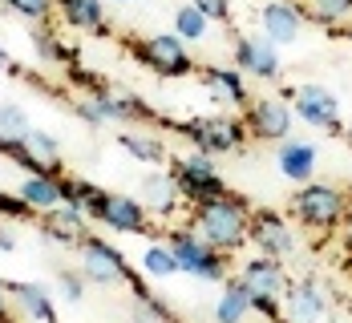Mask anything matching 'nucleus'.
Segmentation results:
<instances>
[{"label": "nucleus", "instance_id": "19", "mask_svg": "<svg viewBox=\"0 0 352 323\" xmlns=\"http://www.w3.org/2000/svg\"><path fill=\"white\" fill-rule=\"evenodd\" d=\"M276 170H280V178L292 182V186L312 182L316 170H320V145L308 142V138H300V134H292L287 142L276 145Z\"/></svg>", "mask_w": 352, "mask_h": 323}, {"label": "nucleus", "instance_id": "38", "mask_svg": "<svg viewBox=\"0 0 352 323\" xmlns=\"http://www.w3.org/2000/svg\"><path fill=\"white\" fill-rule=\"evenodd\" d=\"M8 307H12V291H8V283H4V279H0V320H4V315H12Z\"/></svg>", "mask_w": 352, "mask_h": 323}, {"label": "nucleus", "instance_id": "15", "mask_svg": "<svg viewBox=\"0 0 352 323\" xmlns=\"http://www.w3.org/2000/svg\"><path fill=\"white\" fill-rule=\"evenodd\" d=\"M138 198H142V206L150 211V218H158V222H175L178 215L190 211L186 198H182V190H178V182L170 178V170H150V174H142Z\"/></svg>", "mask_w": 352, "mask_h": 323}, {"label": "nucleus", "instance_id": "16", "mask_svg": "<svg viewBox=\"0 0 352 323\" xmlns=\"http://www.w3.org/2000/svg\"><path fill=\"white\" fill-rule=\"evenodd\" d=\"M255 21H259V33L267 36L272 45H280V49L296 45L300 33H304V25H308L304 8L296 0H263L259 12H255Z\"/></svg>", "mask_w": 352, "mask_h": 323}, {"label": "nucleus", "instance_id": "43", "mask_svg": "<svg viewBox=\"0 0 352 323\" xmlns=\"http://www.w3.org/2000/svg\"><path fill=\"white\" fill-rule=\"evenodd\" d=\"M106 4H134V0H106Z\"/></svg>", "mask_w": 352, "mask_h": 323}, {"label": "nucleus", "instance_id": "13", "mask_svg": "<svg viewBox=\"0 0 352 323\" xmlns=\"http://www.w3.org/2000/svg\"><path fill=\"white\" fill-rule=\"evenodd\" d=\"M77 254H81V263H77V271L94 283V287H118V283H130L138 271L126 263V254L118 251L109 239H98V235H89L81 247H77Z\"/></svg>", "mask_w": 352, "mask_h": 323}, {"label": "nucleus", "instance_id": "8", "mask_svg": "<svg viewBox=\"0 0 352 323\" xmlns=\"http://www.w3.org/2000/svg\"><path fill=\"white\" fill-rule=\"evenodd\" d=\"M300 235L304 230L280 206H255L251 211V247L259 254H272V259L292 263L300 254Z\"/></svg>", "mask_w": 352, "mask_h": 323}, {"label": "nucleus", "instance_id": "2", "mask_svg": "<svg viewBox=\"0 0 352 323\" xmlns=\"http://www.w3.org/2000/svg\"><path fill=\"white\" fill-rule=\"evenodd\" d=\"M349 206H352L349 190L336 186V182H324V178L304 182V186H296V190L287 194V215H292V222H296L304 235L320 239V243L332 239V235H340Z\"/></svg>", "mask_w": 352, "mask_h": 323}, {"label": "nucleus", "instance_id": "22", "mask_svg": "<svg viewBox=\"0 0 352 323\" xmlns=\"http://www.w3.org/2000/svg\"><path fill=\"white\" fill-rule=\"evenodd\" d=\"M8 291H12L16 311L29 323H61L57 320V307H53V295L41 283H8Z\"/></svg>", "mask_w": 352, "mask_h": 323}, {"label": "nucleus", "instance_id": "37", "mask_svg": "<svg viewBox=\"0 0 352 323\" xmlns=\"http://www.w3.org/2000/svg\"><path fill=\"white\" fill-rule=\"evenodd\" d=\"M211 25H231V0H190Z\"/></svg>", "mask_w": 352, "mask_h": 323}, {"label": "nucleus", "instance_id": "39", "mask_svg": "<svg viewBox=\"0 0 352 323\" xmlns=\"http://www.w3.org/2000/svg\"><path fill=\"white\" fill-rule=\"evenodd\" d=\"M340 239H344V251H349V259H352V206H349V215H344V226H340Z\"/></svg>", "mask_w": 352, "mask_h": 323}, {"label": "nucleus", "instance_id": "7", "mask_svg": "<svg viewBox=\"0 0 352 323\" xmlns=\"http://www.w3.org/2000/svg\"><path fill=\"white\" fill-rule=\"evenodd\" d=\"M166 170H170V178L178 182V190H182L186 206L211 202V198H219V194H227V190H231V186L223 182V174H219L214 158H211V154H203V149H186V154H170Z\"/></svg>", "mask_w": 352, "mask_h": 323}, {"label": "nucleus", "instance_id": "42", "mask_svg": "<svg viewBox=\"0 0 352 323\" xmlns=\"http://www.w3.org/2000/svg\"><path fill=\"white\" fill-rule=\"evenodd\" d=\"M336 36H344V40H352V25H340V29H336Z\"/></svg>", "mask_w": 352, "mask_h": 323}, {"label": "nucleus", "instance_id": "1", "mask_svg": "<svg viewBox=\"0 0 352 323\" xmlns=\"http://www.w3.org/2000/svg\"><path fill=\"white\" fill-rule=\"evenodd\" d=\"M251 202H247L243 194H235V190H227V194H219L211 202H199V206H190L186 211V226L203 239V243H211L214 251L223 254H243L251 247Z\"/></svg>", "mask_w": 352, "mask_h": 323}, {"label": "nucleus", "instance_id": "35", "mask_svg": "<svg viewBox=\"0 0 352 323\" xmlns=\"http://www.w3.org/2000/svg\"><path fill=\"white\" fill-rule=\"evenodd\" d=\"M85 287H89V279L81 275V271H73V267H61L57 271V291H61V303H85Z\"/></svg>", "mask_w": 352, "mask_h": 323}, {"label": "nucleus", "instance_id": "27", "mask_svg": "<svg viewBox=\"0 0 352 323\" xmlns=\"http://www.w3.org/2000/svg\"><path fill=\"white\" fill-rule=\"evenodd\" d=\"M118 145H122L134 162H146V166H162V162H170L166 142L154 138V134H142V130H126V134H118Z\"/></svg>", "mask_w": 352, "mask_h": 323}, {"label": "nucleus", "instance_id": "12", "mask_svg": "<svg viewBox=\"0 0 352 323\" xmlns=\"http://www.w3.org/2000/svg\"><path fill=\"white\" fill-rule=\"evenodd\" d=\"M239 117H243L251 142L280 145V142H287V138L296 134V109H292V101H287V97H280V93L255 97V101H251Z\"/></svg>", "mask_w": 352, "mask_h": 323}, {"label": "nucleus", "instance_id": "5", "mask_svg": "<svg viewBox=\"0 0 352 323\" xmlns=\"http://www.w3.org/2000/svg\"><path fill=\"white\" fill-rule=\"evenodd\" d=\"M126 53L138 61L146 73H154L158 81H186L199 73L195 53L186 49V40H178L175 33H146V36H130Z\"/></svg>", "mask_w": 352, "mask_h": 323}, {"label": "nucleus", "instance_id": "14", "mask_svg": "<svg viewBox=\"0 0 352 323\" xmlns=\"http://www.w3.org/2000/svg\"><path fill=\"white\" fill-rule=\"evenodd\" d=\"M332 311V291L320 275H300L283 295V320L287 323H324Z\"/></svg>", "mask_w": 352, "mask_h": 323}, {"label": "nucleus", "instance_id": "23", "mask_svg": "<svg viewBox=\"0 0 352 323\" xmlns=\"http://www.w3.org/2000/svg\"><path fill=\"white\" fill-rule=\"evenodd\" d=\"M126 287H130V295H134V323H178L175 307H170L162 295H154L142 275H134Z\"/></svg>", "mask_w": 352, "mask_h": 323}, {"label": "nucleus", "instance_id": "6", "mask_svg": "<svg viewBox=\"0 0 352 323\" xmlns=\"http://www.w3.org/2000/svg\"><path fill=\"white\" fill-rule=\"evenodd\" d=\"M178 138H186L190 149H203L211 158H227V154H243L251 134H247L239 113H207V117H186V121H170Z\"/></svg>", "mask_w": 352, "mask_h": 323}, {"label": "nucleus", "instance_id": "28", "mask_svg": "<svg viewBox=\"0 0 352 323\" xmlns=\"http://www.w3.org/2000/svg\"><path fill=\"white\" fill-rule=\"evenodd\" d=\"M33 49L45 65H61V69H65L69 61H77V53L61 40V33H57L53 25H33Z\"/></svg>", "mask_w": 352, "mask_h": 323}, {"label": "nucleus", "instance_id": "20", "mask_svg": "<svg viewBox=\"0 0 352 323\" xmlns=\"http://www.w3.org/2000/svg\"><path fill=\"white\" fill-rule=\"evenodd\" d=\"M57 16H61V25L73 29V33L109 36L106 0H57Z\"/></svg>", "mask_w": 352, "mask_h": 323}, {"label": "nucleus", "instance_id": "31", "mask_svg": "<svg viewBox=\"0 0 352 323\" xmlns=\"http://www.w3.org/2000/svg\"><path fill=\"white\" fill-rule=\"evenodd\" d=\"M175 36L178 40H186V45H203V40L211 36V21L186 0V4H178L175 8Z\"/></svg>", "mask_w": 352, "mask_h": 323}, {"label": "nucleus", "instance_id": "41", "mask_svg": "<svg viewBox=\"0 0 352 323\" xmlns=\"http://www.w3.org/2000/svg\"><path fill=\"white\" fill-rule=\"evenodd\" d=\"M4 73H16V69H12V61H8V53L0 49V77H4Z\"/></svg>", "mask_w": 352, "mask_h": 323}, {"label": "nucleus", "instance_id": "10", "mask_svg": "<svg viewBox=\"0 0 352 323\" xmlns=\"http://www.w3.org/2000/svg\"><path fill=\"white\" fill-rule=\"evenodd\" d=\"M89 218L98 226H106L109 235H150L154 230V218L142 206V198L126 194V190H102V198L94 202Z\"/></svg>", "mask_w": 352, "mask_h": 323}, {"label": "nucleus", "instance_id": "11", "mask_svg": "<svg viewBox=\"0 0 352 323\" xmlns=\"http://www.w3.org/2000/svg\"><path fill=\"white\" fill-rule=\"evenodd\" d=\"M231 61H235V69L243 73L247 81H259V85H276L283 77L280 45H272L263 33H235V40H231Z\"/></svg>", "mask_w": 352, "mask_h": 323}, {"label": "nucleus", "instance_id": "26", "mask_svg": "<svg viewBox=\"0 0 352 323\" xmlns=\"http://www.w3.org/2000/svg\"><path fill=\"white\" fill-rule=\"evenodd\" d=\"M138 271H142L146 283H166V279H175L178 263H175L170 243H166V239H150L146 251H142V259H138Z\"/></svg>", "mask_w": 352, "mask_h": 323}, {"label": "nucleus", "instance_id": "34", "mask_svg": "<svg viewBox=\"0 0 352 323\" xmlns=\"http://www.w3.org/2000/svg\"><path fill=\"white\" fill-rule=\"evenodd\" d=\"M0 4L29 25H49L57 16V0H0Z\"/></svg>", "mask_w": 352, "mask_h": 323}, {"label": "nucleus", "instance_id": "9", "mask_svg": "<svg viewBox=\"0 0 352 323\" xmlns=\"http://www.w3.org/2000/svg\"><path fill=\"white\" fill-rule=\"evenodd\" d=\"M280 97L292 101L296 109V121L312 125V130H324V134H344V121H340V97L320 85V81H304V85H287Z\"/></svg>", "mask_w": 352, "mask_h": 323}, {"label": "nucleus", "instance_id": "25", "mask_svg": "<svg viewBox=\"0 0 352 323\" xmlns=\"http://www.w3.org/2000/svg\"><path fill=\"white\" fill-rule=\"evenodd\" d=\"M16 194L33 206V215H49L61 206V178H45V174H25Z\"/></svg>", "mask_w": 352, "mask_h": 323}, {"label": "nucleus", "instance_id": "30", "mask_svg": "<svg viewBox=\"0 0 352 323\" xmlns=\"http://www.w3.org/2000/svg\"><path fill=\"white\" fill-rule=\"evenodd\" d=\"M29 130H33V121H29V113H25V109L12 106V101H8V106H0V154H4V158L16 149V142H21Z\"/></svg>", "mask_w": 352, "mask_h": 323}, {"label": "nucleus", "instance_id": "33", "mask_svg": "<svg viewBox=\"0 0 352 323\" xmlns=\"http://www.w3.org/2000/svg\"><path fill=\"white\" fill-rule=\"evenodd\" d=\"M69 109L85 121V125H109L113 117H109V109H106V97H102V89H94V93H73L69 97Z\"/></svg>", "mask_w": 352, "mask_h": 323}, {"label": "nucleus", "instance_id": "29", "mask_svg": "<svg viewBox=\"0 0 352 323\" xmlns=\"http://www.w3.org/2000/svg\"><path fill=\"white\" fill-rule=\"evenodd\" d=\"M308 16V25H324V29H340L352 16V0H296Z\"/></svg>", "mask_w": 352, "mask_h": 323}, {"label": "nucleus", "instance_id": "18", "mask_svg": "<svg viewBox=\"0 0 352 323\" xmlns=\"http://www.w3.org/2000/svg\"><path fill=\"white\" fill-rule=\"evenodd\" d=\"M89 222H94V218L85 215V211L61 202L57 211L36 215V230H41L45 243H53V247H61V251H73V247H81V243L89 239Z\"/></svg>", "mask_w": 352, "mask_h": 323}, {"label": "nucleus", "instance_id": "44", "mask_svg": "<svg viewBox=\"0 0 352 323\" xmlns=\"http://www.w3.org/2000/svg\"><path fill=\"white\" fill-rule=\"evenodd\" d=\"M272 323H287V320H272Z\"/></svg>", "mask_w": 352, "mask_h": 323}, {"label": "nucleus", "instance_id": "24", "mask_svg": "<svg viewBox=\"0 0 352 323\" xmlns=\"http://www.w3.org/2000/svg\"><path fill=\"white\" fill-rule=\"evenodd\" d=\"M251 320V291L239 283V275H231L219 299H214V323H247Z\"/></svg>", "mask_w": 352, "mask_h": 323}, {"label": "nucleus", "instance_id": "45", "mask_svg": "<svg viewBox=\"0 0 352 323\" xmlns=\"http://www.w3.org/2000/svg\"><path fill=\"white\" fill-rule=\"evenodd\" d=\"M349 271H352V263H349Z\"/></svg>", "mask_w": 352, "mask_h": 323}, {"label": "nucleus", "instance_id": "4", "mask_svg": "<svg viewBox=\"0 0 352 323\" xmlns=\"http://www.w3.org/2000/svg\"><path fill=\"white\" fill-rule=\"evenodd\" d=\"M162 239H166V243H170V251H175L178 275L199 279V283H214V287H223V283L235 275L231 254H223V251H214L211 243H203L186 222L166 226V235H162Z\"/></svg>", "mask_w": 352, "mask_h": 323}, {"label": "nucleus", "instance_id": "3", "mask_svg": "<svg viewBox=\"0 0 352 323\" xmlns=\"http://www.w3.org/2000/svg\"><path fill=\"white\" fill-rule=\"evenodd\" d=\"M239 283L251 291V315H259L263 323L283 320V295L292 287V271L283 259H272V254L251 251L239 263Z\"/></svg>", "mask_w": 352, "mask_h": 323}, {"label": "nucleus", "instance_id": "32", "mask_svg": "<svg viewBox=\"0 0 352 323\" xmlns=\"http://www.w3.org/2000/svg\"><path fill=\"white\" fill-rule=\"evenodd\" d=\"M98 198H102V186L77 178V174H65V178H61V202H65V206H77V211H85V215H89Z\"/></svg>", "mask_w": 352, "mask_h": 323}, {"label": "nucleus", "instance_id": "36", "mask_svg": "<svg viewBox=\"0 0 352 323\" xmlns=\"http://www.w3.org/2000/svg\"><path fill=\"white\" fill-rule=\"evenodd\" d=\"M65 77H69V85H77V93H94V89H106V85H102V77H98L94 69H85L81 61H69V65H65Z\"/></svg>", "mask_w": 352, "mask_h": 323}, {"label": "nucleus", "instance_id": "21", "mask_svg": "<svg viewBox=\"0 0 352 323\" xmlns=\"http://www.w3.org/2000/svg\"><path fill=\"white\" fill-rule=\"evenodd\" d=\"M102 97H106V109L113 121H126V125H154V121H162L158 117V109L150 106L142 93L134 89H102Z\"/></svg>", "mask_w": 352, "mask_h": 323}, {"label": "nucleus", "instance_id": "40", "mask_svg": "<svg viewBox=\"0 0 352 323\" xmlns=\"http://www.w3.org/2000/svg\"><path fill=\"white\" fill-rule=\"evenodd\" d=\"M0 251H16V235L12 230H0Z\"/></svg>", "mask_w": 352, "mask_h": 323}, {"label": "nucleus", "instance_id": "17", "mask_svg": "<svg viewBox=\"0 0 352 323\" xmlns=\"http://www.w3.org/2000/svg\"><path fill=\"white\" fill-rule=\"evenodd\" d=\"M203 77V89H207V97H211L219 109H227V113H243L251 106V89H247V77L235 65H203L199 69Z\"/></svg>", "mask_w": 352, "mask_h": 323}]
</instances>
